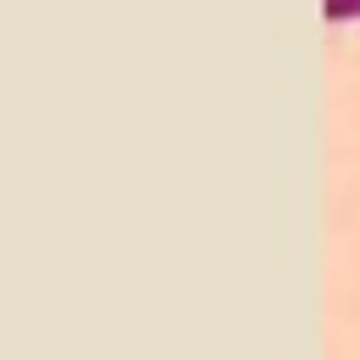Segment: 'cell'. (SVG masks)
<instances>
[{"mask_svg": "<svg viewBox=\"0 0 360 360\" xmlns=\"http://www.w3.org/2000/svg\"><path fill=\"white\" fill-rule=\"evenodd\" d=\"M326 17L332 22H354L360 17V0H326Z\"/></svg>", "mask_w": 360, "mask_h": 360, "instance_id": "obj_1", "label": "cell"}]
</instances>
